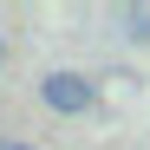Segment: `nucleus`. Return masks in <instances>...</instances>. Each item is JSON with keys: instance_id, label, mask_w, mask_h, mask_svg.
Masks as SVG:
<instances>
[{"instance_id": "nucleus-1", "label": "nucleus", "mask_w": 150, "mask_h": 150, "mask_svg": "<svg viewBox=\"0 0 150 150\" xmlns=\"http://www.w3.org/2000/svg\"><path fill=\"white\" fill-rule=\"evenodd\" d=\"M39 98H46V111H59V117H85L98 105V85L85 79V72H46V79H39Z\"/></svg>"}, {"instance_id": "nucleus-2", "label": "nucleus", "mask_w": 150, "mask_h": 150, "mask_svg": "<svg viewBox=\"0 0 150 150\" xmlns=\"http://www.w3.org/2000/svg\"><path fill=\"white\" fill-rule=\"evenodd\" d=\"M124 33H131V39H150V7H124Z\"/></svg>"}, {"instance_id": "nucleus-3", "label": "nucleus", "mask_w": 150, "mask_h": 150, "mask_svg": "<svg viewBox=\"0 0 150 150\" xmlns=\"http://www.w3.org/2000/svg\"><path fill=\"white\" fill-rule=\"evenodd\" d=\"M0 150H33V144H7V137H0Z\"/></svg>"}, {"instance_id": "nucleus-4", "label": "nucleus", "mask_w": 150, "mask_h": 150, "mask_svg": "<svg viewBox=\"0 0 150 150\" xmlns=\"http://www.w3.org/2000/svg\"><path fill=\"white\" fill-rule=\"evenodd\" d=\"M0 65H7V46H0Z\"/></svg>"}]
</instances>
